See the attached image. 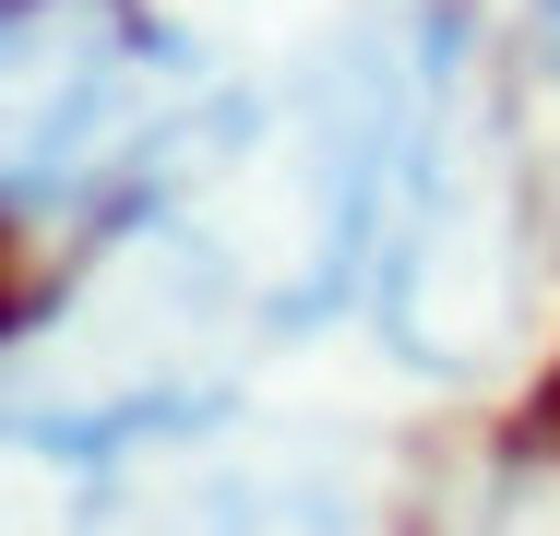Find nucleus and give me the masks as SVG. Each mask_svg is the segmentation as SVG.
Returning <instances> with one entry per match:
<instances>
[{"label": "nucleus", "instance_id": "nucleus-1", "mask_svg": "<svg viewBox=\"0 0 560 536\" xmlns=\"http://www.w3.org/2000/svg\"><path fill=\"white\" fill-rule=\"evenodd\" d=\"M262 334L275 299L238 238H215L191 203L108 214L84 275L0 334V441L84 477L167 441H215Z\"/></svg>", "mask_w": 560, "mask_h": 536}, {"label": "nucleus", "instance_id": "nucleus-2", "mask_svg": "<svg viewBox=\"0 0 560 536\" xmlns=\"http://www.w3.org/2000/svg\"><path fill=\"white\" fill-rule=\"evenodd\" d=\"M250 143V96L167 0H0V214H155Z\"/></svg>", "mask_w": 560, "mask_h": 536}, {"label": "nucleus", "instance_id": "nucleus-3", "mask_svg": "<svg viewBox=\"0 0 560 536\" xmlns=\"http://www.w3.org/2000/svg\"><path fill=\"white\" fill-rule=\"evenodd\" d=\"M72 536H358V513L311 465H250V453L167 441V453L96 465Z\"/></svg>", "mask_w": 560, "mask_h": 536}, {"label": "nucleus", "instance_id": "nucleus-4", "mask_svg": "<svg viewBox=\"0 0 560 536\" xmlns=\"http://www.w3.org/2000/svg\"><path fill=\"white\" fill-rule=\"evenodd\" d=\"M537 24H549V48H560V0H537Z\"/></svg>", "mask_w": 560, "mask_h": 536}]
</instances>
